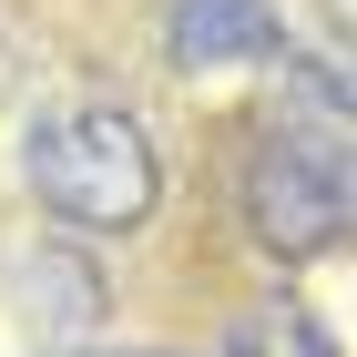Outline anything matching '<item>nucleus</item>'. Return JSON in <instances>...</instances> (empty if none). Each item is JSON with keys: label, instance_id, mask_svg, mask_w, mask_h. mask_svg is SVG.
I'll use <instances>...</instances> for the list:
<instances>
[{"label": "nucleus", "instance_id": "nucleus-4", "mask_svg": "<svg viewBox=\"0 0 357 357\" xmlns=\"http://www.w3.org/2000/svg\"><path fill=\"white\" fill-rule=\"evenodd\" d=\"M21 317H41L52 337H82L92 317H102V275L82 266V255H61V245H41V255H21Z\"/></svg>", "mask_w": 357, "mask_h": 357}, {"label": "nucleus", "instance_id": "nucleus-1", "mask_svg": "<svg viewBox=\"0 0 357 357\" xmlns=\"http://www.w3.org/2000/svg\"><path fill=\"white\" fill-rule=\"evenodd\" d=\"M21 174L41 194V215L61 235H92V245L143 235L164 215V153L143 133V112L123 102H52L21 143Z\"/></svg>", "mask_w": 357, "mask_h": 357}, {"label": "nucleus", "instance_id": "nucleus-5", "mask_svg": "<svg viewBox=\"0 0 357 357\" xmlns=\"http://www.w3.org/2000/svg\"><path fill=\"white\" fill-rule=\"evenodd\" d=\"M225 357H337V337L306 317V306H245L225 327Z\"/></svg>", "mask_w": 357, "mask_h": 357}, {"label": "nucleus", "instance_id": "nucleus-6", "mask_svg": "<svg viewBox=\"0 0 357 357\" xmlns=\"http://www.w3.org/2000/svg\"><path fill=\"white\" fill-rule=\"evenodd\" d=\"M52 357H72V347H52Z\"/></svg>", "mask_w": 357, "mask_h": 357}, {"label": "nucleus", "instance_id": "nucleus-3", "mask_svg": "<svg viewBox=\"0 0 357 357\" xmlns=\"http://www.w3.org/2000/svg\"><path fill=\"white\" fill-rule=\"evenodd\" d=\"M286 52L275 0H164V61L174 72H255Z\"/></svg>", "mask_w": 357, "mask_h": 357}, {"label": "nucleus", "instance_id": "nucleus-2", "mask_svg": "<svg viewBox=\"0 0 357 357\" xmlns=\"http://www.w3.org/2000/svg\"><path fill=\"white\" fill-rule=\"evenodd\" d=\"M235 215L275 266H317V255L347 245V143H337V112L317 123H266L235 174Z\"/></svg>", "mask_w": 357, "mask_h": 357}]
</instances>
